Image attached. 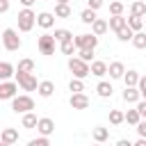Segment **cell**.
I'll list each match as a JSON object with an SVG mask.
<instances>
[{"instance_id":"cell-20","label":"cell","mask_w":146,"mask_h":146,"mask_svg":"<svg viewBox=\"0 0 146 146\" xmlns=\"http://www.w3.org/2000/svg\"><path fill=\"white\" fill-rule=\"evenodd\" d=\"M112 91H114V87H112L110 82H105V80H100V82L96 84V94H98L100 98H110Z\"/></svg>"},{"instance_id":"cell-17","label":"cell","mask_w":146,"mask_h":146,"mask_svg":"<svg viewBox=\"0 0 146 146\" xmlns=\"http://www.w3.org/2000/svg\"><path fill=\"white\" fill-rule=\"evenodd\" d=\"M0 141H5V144H16L18 141V130L16 128H5L2 132H0Z\"/></svg>"},{"instance_id":"cell-45","label":"cell","mask_w":146,"mask_h":146,"mask_svg":"<svg viewBox=\"0 0 146 146\" xmlns=\"http://www.w3.org/2000/svg\"><path fill=\"white\" fill-rule=\"evenodd\" d=\"M116 146H132V141H130V139H119Z\"/></svg>"},{"instance_id":"cell-38","label":"cell","mask_w":146,"mask_h":146,"mask_svg":"<svg viewBox=\"0 0 146 146\" xmlns=\"http://www.w3.org/2000/svg\"><path fill=\"white\" fill-rule=\"evenodd\" d=\"M27 146H50V139L48 137H36V139H30Z\"/></svg>"},{"instance_id":"cell-33","label":"cell","mask_w":146,"mask_h":146,"mask_svg":"<svg viewBox=\"0 0 146 146\" xmlns=\"http://www.w3.org/2000/svg\"><path fill=\"white\" fill-rule=\"evenodd\" d=\"M139 121H141V114L137 112V107H135V110H128V112H125V123H130V125H137Z\"/></svg>"},{"instance_id":"cell-50","label":"cell","mask_w":146,"mask_h":146,"mask_svg":"<svg viewBox=\"0 0 146 146\" xmlns=\"http://www.w3.org/2000/svg\"><path fill=\"white\" fill-rule=\"evenodd\" d=\"M0 43H2V34H0Z\"/></svg>"},{"instance_id":"cell-29","label":"cell","mask_w":146,"mask_h":146,"mask_svg":"<svg viewBox=\"0 0 146 146\" xmlns=\"http://www.w3.org/2000/svg\"><path fill=\"white\" fill-rule=\"evenodd\" d=\"M132 46H135L137 50H146V32H135Z\"/></svg>"},{"instance_id":"cell-9","label":"cell","mask_w":146,"mask_h":146,"mask_svg":"<svg viewBox=\"0 0 146 146\" xmlns=\"http://www.w3.org/2000/svg\"><path fill=\"white\" fill-rule=\"evenodd\" d=\"M36 132H39V137H50L55 132V121L50 116H41L36 123Z\"/></svg>"},{"instance_id":"cell-14","label":"cell","mask_w":146,"mask_h":146,"mask_svg":"<svg viewBox=\"0 0 146 146\" xmlns=\"http://www.w3.org/2000/svg\"><path fill=\"white\" fill-rule=\"evenodd\" d=\"M89 68H91V75H96V78L107 75V62H103V59H94L89 64Z\"/></svg>"},{"instance_id":"cell-7","label":"cell","mask_w":146,"mask_h":146,"mask_svg":"<svg viewBox=\"0 0 146 146\" xmlns=\"http://www.w3.org/2000/svg\"><path fill=\"white\" fill-rule=\"evenodd\" d=\"M73 43H75L78 50H82V48H94V50H96L98 36H96V34H78V36H73Z\"/></svg>"},{"instance_id":"cell-36","label":"cell","mask_w":146,"mask_h":146,"mask_svg":"<svg viewBox=\"0 0 146 146\" xmlns=\"http://www.w3.org/2000/svg\"><path fill=\"white\" fill-rule=\"evenodd\" d=\"M78 57H80L82 62L91 64V62H94V48H82V50H78Z\"/></svg>"},{"instance_id":"cell-18","label":"cell","mask_w":146,"mask_h":146,"mask_svg":"<svg viewBox=\"0 0 146 146\" xmlns=\"http://www.w3.org/2000/svg\"><path fill=\"white\" fill-rule=\"evenodd\" d=\"M91 137H94V141H96V144H103V141H107V139H110V130H107V128H103V125H96V128L91 130Z\"/></svg>"},{"instance_id":"cell-26","label":"cell","mask_w":146,"mask_h":146,"mask_svg":"<svg viewBox=\"0 0 146 146\" xmlns=\"http://www.w3.org/2000/svg\"><path fill=\"white\" fill-rule=\"evenodd\" d=\"M16 73H34V62L32 59H21L18 62V66H16Z\"/></svg>"},{"instance_id":"cell-46","label":"cell","mask_w":146,"mask_h":146,"mask_svg":"<svg viewBox=\"0 0 146 146\" xmlns=\"http://www.w3.org/2000/svg\"><path fill=\"white\" fill-rule=\"evenodd\" d=\"M132 146H146V139H141V137H139V139H137Z\"/></svg>"},{"instance_id":"cell-10","label":"cell","mask_w":146,"mask_h":146,"mask_svg":"<svg viewBox=\"0 0 146 146\" xmlns=\"http://www.w3.org/2000/svg\"><path fill=\"white\" fill-rule=\"evenodd\" d=\"M68 105H71L73 110H87V107H89V96H87V94H71Z\"/></svg>"},{"instance_id":"cell-27","label":"cell","mask_w":146,"mask_h":146,"mask_svg":"<svg viewBox=\"0 0 146 146\" xmlns=\"http://www.w3.org/2000/svg\"><path fill=\"white\" fill-rule=\"evenodd\" d=\"M128 27H130L132 32H141L144 18H141V16H128Z\"/></svg>"},{"instance_id":"cell-21","label":"cell","mask_w":146,"mask_h":146,"mask_svg":"<svg viewBox=\"0 0 146 146\" xmlns=\"http://www.w3.org/2000/svg\"><path fill=\"white\" fill-rule=\"evenodd\" d=\"M107 25H110V30L119 32L121 27H125V25H128V18H125V16H112V18L107 21Z\"/></svg>"},{"instance_id":"cell-3","label":"cell","mask_w":146,"mask_h":146,"mask_svg":"<svg viewBox=\"0 0 146 146\" xmlns=\"http://www.w3.org/2000/svg\"><path fill=\"white\" fill-rule=\"evenodd\" d=\"M2 46H5V50H9V52H14V50H18V48L23 46V41H21V36H18V32H16L14 27L2 30Z\"/></svg>"},{"instance_id":"cell-16","label":"cell","mask_w":146,"mask_h":146,"mask_svg":"<svg viewBox=\"0 0 146 146\" xmlns=\"http://www.w3.org/2000/svg\"><path fill=\"white\" fill-rule=\"evenodd\" d=\"M16 75V68H14V64H9V62H0V82H7V80H11Z\"/></svg>"},{"instance_id":"cell-23","label":"cell","mask_w":146,"mask_h":146,"mask_svg":"<svg viewBox=\"0 0 146 146\" xmlns=\"http://www.w3.org/2000/svg\"><path fill=\"white\" fill-rule=\"evenodd\" d=\"M130 16H146V2H141V0H135L132 5H130Z\"/></svg>"},{"instance_id":"cell-6","label":"cell","mask_w":146,"mask_h":146,"mask_svg":"<svg viewBox=\"0 0 146 146\" xmlns=\"http://www.w3.org/2000/svg\"><path fill=\"white\" fill-rule=\"evenodd\" d=\"M55 36L52 34H41L39 39H36V48H39V52L41 55H55Z\"/></svg>"},{"instance_id":"cell-25","label":"cell","mask_w":146,"mask_h":146,"mask_svg":"<svg viewBox=\"0 0 146 146\" xmlns=\"http://www.w3.org/2000/svg\"><path fill=\"white\" fill-rule=\"evenodd\" d=\"M23 128L25 130H32V128H36V123H39V119H36V114L34 112H27V114H23Z\"/></svg>"},{"instance_id":"cell-47","label":"cell","mask_w":146,"mask_h":146,"mask_svg":"<svg viewBox=\"0 0 146 146\" xmlns=\"http://www.w3.org/2000/svg\"><path fill=\"white\" fill-rule=\"evenodd\" d=\"M71 0H57V5H68Z\"/></svg>"},{"instance_id":"cell-15","label":"cell","mask_w":146,"mask_h":146,"mask_svg":"<svg viewBox=\"0 0 146 146\" xmlns=\"http://www.w3.org/2000/svg\"><path fill=\"white\" fill-rule=\"evenodd\" d=\"M36 91H39V96H41V98H50V96L55 94V82H52V80H41Z\"/></svg>"},{"instance_id":"cell-40","label":"cell","mask_w":146,"mask_h":146,"mask_svg":"<svg viewBox=\"0 0 146 146\" xmlns=\"http://www.w3.org/2000/svg\"><path fill=\"white\" fill-rule=\"evenodd\" d=\"M137 89H139V94H141V100H146V75H141V78H139Z\"/></svg>"},{"instance_id":"cell-42","label":"cell","mask_w":146,"mask_h":146,"mask_svg":"<svg viewBox=\"0 0 146 146\" xmlns=\"http://www.w3.org/2000/svg\"><path fill=\"white\" fill-rule=\"evenodd\" d=\"M11 7V0H0V14H7Z\"/></svg>"},{"instance_id":"cell-19","label":"cell","mask_w":146,"mask_h":146,"mask_svg":"<svg viewBox=\"0 0 146 146\" xmlns=\"http://www.w3.org/2000/svg\"><path fill=\"white\" fill-rule=\"evenodd\" d=\"M107 30H110V25H107V21H105V18H96V21H94V25H91V34H96V36H103Z\"/></svg>"},{"instance_id":"cell-1","label":"cell","mask_w":146,"mask_h":146,"mask_svg":"<svg viewBox=\"0 0 146 146\" xmlns=\"http://www.w3.org/2000/svg\"><path fill=\"white\" fill-rule=\"evenodd\" d=\"M68 71L73 73V78L78 80H84L87 75H91V68L87 62H82L80 57H68Z\"/></svg>"},{"instance_id":"cell-35","label":"cell","mask_w":146,"mask_h":146,"mask_svg":"<svg viewBox=\"0 0 146 146\" xmlns=\"http://www.w3.org/2000/svg\"><path fill=\"white\" fill-rule=\"evenodd\" d=\"M123 9H125L123 2H119V0L110 2V14H112V16H123Z\"/></svg>"},{"instance_id":"cell-49","label":"cell","mask_w":146,"mask_h":146,"mask_svg":"<svg viewBox=\"0 0 146 146\" xmlns=\"http://www.w3.org/2000/svg\"><path fill=\"white\" fill-rule=\"evenodd\" d=\"M91 146H103V144H91Z\"/></svg>"},{"instance_id":"cell-28","label":"cell","mask_w":146,"mask_h":146,"mask_svg":"<svg viewBox=\"0 0 146 146\" xmlns=\"http://www.w3.org/2000/svg\"><path fill=\"white\" fill-rule=\"evenodd\" d=\"M125 121V112H121V110H110V123L112 125H121Z\"/></svg>"},{"instance_id":"cell-37","label":"cell","mask_w":146,"mask_h":146,"mask_svg":"<svg viewBox=\"0 0 146 146\" xmlns=\"http://www.w3.org/2000/svg\"><path fill=\"white\" fill-rule=\"evenodd\" d=\"M59 50H62L64 55H71V57H73V52H75L78 48H75V43H73V39H71V41H64V43H59Z\"/></svg>"},{"instance_id":"cell-48","label":"cell","mask_w":146,"mask_h":146,"mask_svg":"<svg viewBox=\"0 0 146 146\" xmlns=\"http://www.w3.org/2000/svg\"><path fill=\"white\" fill-rule=\"evenodd\" d=\"M0 146H11V144H5V141H0Z\"/></svg>"},{"instance_id":"cell-24","label":"cell","mask_w":146,"mask_h":146,"mask_svg":"<svg viewBox=\"0 0 146 146\" xmlns=\"http://www.w3.org/2000/svg\"><path fill=\"white\" fill-rule=\"evenodd\" d=\"M139 78H141V75H139L137 71H125V73H123L125 87H137V84H139Z\"/></svg>"},{"instance_id":"cell-4","label":"cell","mask_w":146,"mask_h":146,"mask_svg":"<svg viewBox=\"0 0 146 146\" xmlns=\"http://www.w3.org/2000/svg\"><path fill=\"white\" fill-rule=\"evenodd\" d=\"M16 18H18V32H30L36 25V14L32 9H21Z\"/></svg>"},{"instance_id":"cell-44","label":"cell","mask_w":146,"mask_h":146,"mask_svg":"<svg viewBox=\"0 0 146 146\" xmlns=\"http://www.w3.org/2000/svg\"><path fill=\"white\" fill-rule=\"evenodd\" d=\"M18 2L23 5V9H30V7H32V5L36 2V0H18Z\"/></svg>"},{"instance_id":"cell-32","label":"cell","mask_w":146,"mask_h":146,"mask_svg":"<svg viewBox=\"0 0 146 146\" xmlns=\"http://www.w3.org/2000/svg\"><path fill=\"white\" fill-rule=\"evenodd\" d=\"M68 91H71V94H84V82L78 80V78H73V80L68 82Z\"/></svg>"},{"instance_id":"cell-34","label":"cell","mask_w":146,"mask_h":146,"mask_svg":"<svg viewBox=\"0 0 146 146\" xmlns=\"http://www.w3.org/2000/svg\"><path fill=\"white\" fill-rule=\"evenodd\" d=\"M73 11H71V7L68 5H55V16L57 18H68Z\"/></svg>"},{"instance_id":"cell-12","label":"cell","mask_w":146,"mask_h":146,"mask_svg":"<svg viewBox=\"0 0 146 146\" xmlns=\"http://www.w3.org/2000/svg\"><path fill=\"white\" fill-rule=\"evenodd\" d=\"M107 73H110L112 80H123V73H125L123 62H112V64H107Z\"/></svg>"},{"instance_id":"cell-30","label":"cell","mask_w":146,"mask_h":146,"mask_svg":"<svg viewBox=\"0 0 146 146\" xmlns=\"http://www.w3.org/2000/svg\"><path fill=\"white\" fill-rule=\"evenodd\" d=\"M98 16H96V11L94 9H84L82 14H80V21L84 23V25H94V21H96Z\"/></svg>"},{"instance_id":"cell-8","label":"cell","mask_w":146,"mask_h":146,"mask_svg":"<svg viewBox=\"0 0 146 146\" xmlns=\"http://www.w3.org/2000/svg\"><path fill=\"white\" fill-rule=\"evenodd\" d=\"M18 96V84L14 80L0 82V100H14Z\"/></svg>"},{"instance_id":"cell-43","label":"cell","mask_w":146,"mask_h":146,"mask_svg":"<svg viewBox=\"0 0 146 146\" xmlns=\"http://www.w3.org/2000/svg\"><path fill=\"white\" fill-rule=\"evenodd\" d=\"M137 112L141 114V119H146V100H139L137 103Z\"/></svg>"},{"instance_id":"cell-39","label":"cell","mask_w":146,"mask_h":146,"mask_svg":"<svg viewBox=\"0 0 146 146\" xmlns=\"http://www.w3.org/2000/svg\"><path fill=\"white\" fill-rule=\"evenodd\" d=\"M135 130H137V135H139L141 139H146V119H141V121L135 125Z\"/></svg>"},{"instance_id":"cell-11","label":"cell","mask_w":146,"mask_h":146,"mask_svg":"<svg viewBox=\"0 0 146 146\" xmlns=\"http://www.w3.org/2000/svg\"><path fill=\"white\" fill-rule=\"evenodd\" d=\"M55 14L52 11H41V14H36V25L39 27H43V30H50L52 25H55Z\"/></svg>"},{"instance_id":"cell-13","label":"cell","mask_w":146,"mask_h":146,"mask_svg":"<svg viewBox=\"0 0 146 146\" xmlns=\"http://www.w3.org/2000/svg\"><path fill=\"white\" fill-rule=\"evenodd\" d=\"M123 100H125L128 105H137V103L141 100L139 89H137V87H125V89H123Z\"/></svg>"},{"instance_id":"cell-2","label":"cell","mask_w":146,"mask_h":146,"mask_svg":"<svg viewBox=\"0 0 146 146\" xmlns=\"http://www.w3.org/2000/svg\"><path fill=\"white\" fill-rule=\"evenodd\" d=\"M11 110H14L16 114H27V112L34 110V98H32L30 94H21V96H16V98L11 100Z\"/></svg>"},{"instance_id":"cell-31","label":"cell","mask_w":146,"mask_h":146,"mask_svg":"<svg viewBox=\"0 0 146 146\" xmlns=\"http://www.w3.org/2000/svg\"><path fill=\"white\" fill-rule=\"evenodd\" d=\"M132 36H135V32H132L128 25H125V27H121V30L116 32V39H119V41H123V43H125V41H132Z\"/></svg>"},{"instance_id":"cell-41","label":"cell","mask_w":146,"mask_h":146,"mask_svg":"<svg viewBox=\"0 0 146 146\" xmlns=\"http://www.w3.org/2000/svg\"><path fill=\"white\" fill-rule=\"evenodd\" d=\"M100 7H103V0H87V9H94V11H96V9H100Z\"/></svg>"},{"instance_id":"cell-5","label":"cell","mask_w":146,"mask_h":146,"mask_svg":"<svg viewBox=\"0 0 146 146\" xmlns=\"http://www.w3.org/2000/svg\"><path fill=\"white\" fill-rule=\"evenodd\" d=\"M16 84L23 91H36L39 89V82H36L34 73H16Z\"/></svg>"},{"instance_id":"cell-22","label":"cell","mask_w":146,"mask_h":146,"mask_svg":"<svg viewBox=\"0 0 146 146\" xmlns=\"http://www.w3.org/2000/svg\"><path fill=\"white\" fill-rule=\"evenodd\" d=\"M52 36H55V41H57V43H64V41H71V39H73V32H71V30H66V27H57Z\"/></svg>"}]
</instances>
